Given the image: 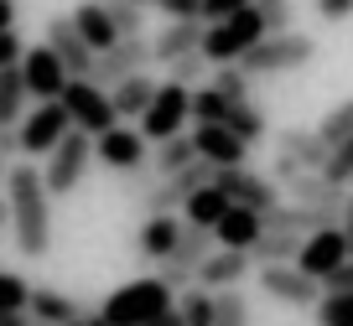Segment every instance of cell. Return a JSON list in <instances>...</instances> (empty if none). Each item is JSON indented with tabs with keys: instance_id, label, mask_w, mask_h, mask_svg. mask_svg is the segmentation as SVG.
Here are the masks:
<instances>
[{
	"instance_id": "obj_1",
	"label": "cell",
	"mask_w": 353,
	"mask_h": 326,
	"mask_svg": "<svg viewBox=\"0 0 353 326\" xmlns=\"http://www.w3.org/2000/svg\"><path fill=\"white\" fill-rule=\"evenodd\" d=\"M6 207H11L16 249H21L26 259H47V254H52V197H47L42 171H37L32 161H11Z\"/></svg>"
},
{
	"instance_id": "obj_45",
	"label": "cell",
	"mask_w": 353,
	"mask_h": 326,
	"mask_svg": "<svg viewBox=\"0 0 353 326\" xmlns=\"http://www.w3.org/2000/svg\"><path fill=\"white\" fill-rule=\"evenodd\" d=\"M254 0H203V26H219V21H229V16H239V11H250Z\"/></svg>"
},
{
	"instance_id": "obj_57",
	"label": "cell",
	"mask_w": 353,
	"mask_h": 326,
	"mask_svg": "<svg viewBox=\"0 0 353 326\" xmlns=\"http://www.w3.org/2000/svg\"><path fill=\"white\" fill-rule=\"evenodd\" d=\"M26 326H42V321H26Z\"/></svg>"
},
{
	"instance_id": "obj_7",
	"label": "cell",
	"mask_w": 353,
	"mask_h": 326,
	"mask_svg": "<svg viewBox=\"0 0 353 326\" xmlns=\"http://www.w3.org/2000/svg\"><path fill=\"white\" fill-rule=\"evenodd\" d=\"M57 104L68 109L73 130L88 135V140H99V135H110L114 124H120V120H114V109H110V94H99L88 78H68V88H63V98H57Z\"/></svg>"
},
{
	"instance_id": "obj_8",
	"label": "cell",
	"mask_w": 353,
	"mask_h": 326,
	"mask_svg": "<svg viewBox=\"0 0 353 326\" xmlns=\"http://www.w3.org/2000/svg\"><path fill=\"white\" fill-rule=\"evenodd\" d=\"M73 130V120H68L63 104H37L21 114V124H16V151L26 155V161H37V155H52L57 145H63V135Z\"/></svg>"
},
{
	"instance_id": "obj_43",
	"label": "cell",
	"mask_w": 353,
	"mask_h": 326,
	"mask_svg": "<svg viewBox=\"0 0 353 326\" xmlns=\"http://www.w3.org/2000/svg\"><path fill=\"white\" fill-rule=\"evenodd\" d=\"M166 73H172V83H182V88H203V73H208V57H203V52H192V57H182V63H172Z\"/></svg>"
},
{
	"instance_id": "obj_47",
	"label": "cell",
	"mask_w": 353,
	"mask_h": 326,
	"mask_svg": "<svg viewBox=\"0 0 353 326\" xmlns=\"http://www.w3.org/2000/svg\"><path fill=\"white\" fill-rule=\"evenodd\" d=\"M21 57H26L21 36H16V32H0V67H21Z\"/></svg>"
},
{
	"instance_id": "obj_49",
	"label": "cell",
	"mask_w": 353,
	"mask_h": 326,
	"mask_svg": "<svg viewBox=\"0 0 353 326\" xmlns=\"http://www.w3.org/2000/svg\"><path fill=\"white\" fill-rule=\"evenodd\" d=\"M317 16H322V21H348L353 0H317Z\"/></svg>"
},
{
	"instance_id": "obj_38",
	"label": "cell",
	"mask_w": 353,
	"mask_h": 326,
	"mask_svg": "<svg viewBox=\"0 0 353 326\" xmlns=\"http://www.w3.org/2000/svg\"><path fill=\"white\" fill-rule=\"evenodd\" d=\"M223 120H229V104L213 88H192V130L198 124H223Z\"/></svg>"
},
{
	"instance_id": "obj_2",
	"label": "cell",
	"mask_w": 353,
	"mask_h": 326,
	"mask_svg": "<svg viewBox=\"0 0 353 326\" xmlns=\"http://www.w3.org/2000/svg\"><path fill=\"white\" fill-rule=\"evenodd\" d=\"M166 311H176V290L161 274H145V280H130L114 295H104V305L94 316H99L104 326H145V321H156V316H166Z\"/></svg>"
},
{
	"instance_id": "obj_16",
	"label": "cell",
	"mask_w": 353,
	"mask_h": 326,
	"mask_svg": "<svg viewBox=\"0 0 353 326\" xmlns=\"http://www.w3.org/2000/svg\"><path fill=\"white\" fill-rule=\"evenodd\" d=\"M192 151H198V161H208L213 171H234V166L250 161V145L234 140L223 124H198V130H192Z\"/></svg>"
},
{
	"instance_id": "obj_27",
	"label": "cell",
	"mask_w": 353,
	"mask_h": 326,
	"mask_svg": "<svg viewBox=\"0 0 353 326\" xmlns=\"http://www.w3.org/2000/svg\"><path fill=\"white\" fill-rule=\"evenodd\" d=\"M151 98H156V83L141 73V78H125L110 94V109H114V120H141L145 109H151Z\"/></svg>"
},
{
	"instance_id": "obj_17",
	"label": "cell",
	"mask_w": 353,
	"mask_h": 326,
	"mask_svg": "<svg viewBox=\"0 0 353 326\" xmlns=\"http://www.w3.org/2000/svg\"><path fill=\"white\" fill-rule=\"evenodd\" d=\"M145 155H151V145L141 140V130H125V124H114L110 135L94 140V161H104L110 171H141Z\"/></svg>"
},
{
	"instance_id": "obj_32",
	"label": "cell",
	"mask_w": 353,
	"mask_h": 326,
	"mask_svg": "<svg viewBox=\"0 0 353 326\" xmlns=\"http://www.w3.org/2000/svg\"><path fill=\"white\" fill-rule=\"evenodd\" d=\"M223 130H229L234 140L254 145V140H265V135H270V124H265V114H260L254 104H229V120H223Z\"/></svg>"
},
{
	"instance_id": "obj_30",
	"label": "cell",
	"mask_w": 353,
	"mask_h": 326,
	"mask_svg": "<svg viewBox=\"0 0 353 326\" xmlns=\"http://www.w3.org/2000/svg\"><path fill=\"white\" fill-rule=\"evenodd\" d=\"M296 254H301L296 233H260L250 259H254V270H265V264H296Z\"/></svg>"
},
{
	"instance_id": "obj_9",
	"label": "cell",
	"mask_w": 353,
	"mask_h": 326,
	"mask_svg": "<svg viewBox=\"0 0 353 326\" xmlns=\"http://www.w3.org/2000/svg\"><path fill=\"white\" fill-rule=\"evenodd\" d=\"M88 161H94V140H88V135H78V130H68L63 145L47 155V171H42L47 197H73V186L88 176Z\"/></svg>"
},
{
	"instance_id": "obj_56",
	"label": "cell",
	"mask_w": 353,
	"mask_h": 326,
	"mask_svg": "<svg viewBox=\"0 0 353 326\" xmlns=\"http://www.w3.org/2000/svg\"><path fill=\"white\" fill-rule=\"evenodd\" d=\"M135 6H151V0H135Z\"/></svg>"
},
{
	"instance_id": "obj_10",
	"label": "cell",
	"mask_w": 353,
	"mask_h": 326,
	"mask_svg": "<svg viewBox=\"0 0 353 326\" xmlns=\"http://www.w3.org/2000/svg\"><path fill=\"white\" fill-rule=\"evenodd\" d=\"M203 186H213V166L208 161H192L188 171L161 176L151 192H141V207H145V217H172V207H182L192 192H203Z\"/></svg>"
},
{
	"instance_id": "obj_24",
	"label": "cell",
	"mask_w": 353,
	"mask_h": 326,
	"mask_svg": "<svg viewBox=\"0 0 353 326\" xmlns=\"http://www.w3.org/2000/svg\"><path fill=\"white\" fill-rule=\"evenodd\" d=\"M286 192H291V202H296V207H332V213H343V202H348V192L332 186L322 171H301Z\"/></svg>"
},
{
	"instance_id": "obj_21",
	"label": "cell",
	"mask_w": 353,
	"mask_h": 326,
	"mask_svg": "<svg viewBox=\"0 0 353 326\" xmlns=\"http://www.w3.org/2000/svg\"><path fill=\"white\" fill-rule=\"evenodd\" d=\"M276 151L291 155L301 171H322V166H327V155H332L327 145H322V135H317V130H301V124H286V130L276 135Z\"/></svg>"
},
{
	"instance_id": "obj_6",
	"label": "cell",
	"mask_w": 353,
	"mask_h": 326,
	"mask_svg": "<svg viewBox=\"0 0 353 326\" xmlns=\"http://www.w3.org/2000/svg\"><path fill=\"white\" fill-rule=\"evenodd\" d=\"M145 67H151V36H120L110 52L94 57V67H88V83L99 88V94H114L125 78H141Z\"/></svg>"
},
{
	"instance_id": "obj_26",
	"label": "cell",
	"mask_w": 353,
	"mask_h": 326,
	"mask_svg": "<svg viewBox=\"0 0 353 326\" xmlns=\"http://www.w3.org/2000/svg\"><path fill=\"white\" fill-rule=\"evenodd\" d=\"M26 316H32V321H42V326H73V321H83V311H78V305L68 301V295L47 290V285H32Z\"/></svg>"
},
{
	"instance_id": "obj_58",
	"label": "cell",
	"mask_w": 353,
	"mask_h": 326,
	"mask_svg": "<svg viewBox=\"0 0 353 326\" xmlns=\"http://www.w3.org/2000/svg\"><path fill=\"white\" fill-rule=\"evenodd\" d=\"M348 192H353V186H348Z\"/></svg>"
},
{
	"instance_id": "obj_55",
	"label": "cell",
	"mask_w": 353,
	"mask_h": 326,
	"mask_svg": "<svg viewBox=\"0 0 353 326\" xmlns=\"http://www.w3.org/2000/svg\"><path fill=\"white\" fill-rule=\"evenodd\" d=\"M73 326H104V321H99V316H83V321H73Z\"/></svg>"
},
{
	"instance_id": "obj_14",
	"label": "cell",
	"mask_w": 353,
	"mask_h": 326,
	"mask_svg": "<svg viewBox=\"0 0 353 326\" xmlns=\"http://www.w3.org/2000/svg\"><path fill=\"white\" fill-rule=\"evenodd\" d=\"M21 83H26V98H37V104H57V98H63L68 73H63V63L52 57V47H47V42L26 47V57H21Z\"/></svg>"
},
{
	"instance_id": "obj_29",
	"label": "cell",
	"mask_w": 353,
	"mask_h": 326,
	"mask_svg": "<svg viewBox=\"0 0 353 326\" xmlns=\"http://www.w3.org/2000/svg\"><path fill=\"white\" fill-rule=\"evenodd\" d=\"M182 207H188V228H208V233H213V228H219V217L229 213L234 202L219 192V186H203V192H192Z\"/></svg>"
},
{
	"instance_id": "obj_28",
	"label": "cell",
	"mask_w": 353,
	"mask_h": 326,
	"mask_svg": "<svg viewBox=\"0 0 353 326\" xmlns=\"http://www.w3.org/2000/svg\"><path fill=\"white\" fill-rule=\"evenodd\" d=\"M26 83H21V67H0V130H16L26 114Z\"/></svg>"
},
{
	"instance_id": "obj_42",
	"label": "cell",
	"mask_w": 353,
	"mask_h": 326,
	"mask_svg": "<svg viewBox=\"0 0 353 326\" xmlns=\"http://www.w3.org/2000/svg\"><path fill=\"white\" fill-rule=\"evenodd\" d=\"M26 301H32V285L21 274L0 270V311H26Z\"/></svg>"
},
{
	"instance_id": "obj_52",
	"label": "cell",
	"mask_w": 353,
	"mask_h": 326,
	"mask_svg": "<svg viewBox=\"0 0 353 326\" xmlns=\"http://www.w3.org/2000/svg\"><path fill=\"white\" fill-rule=\"evenodd\" d=\"M26 321H32L26 311H0V326H26Z\"/></svg>"
},
{
	"instance_id": "obj_22",
	"label": "cell",
	"mask_w": 353,
	"mask_h": 326,
	"mask_svg": "<svg viewBox=\"0 0 353 326\" xmlns=\"http://www.w3.org/2000/svg\"><path fill=\"white\" fill-rule=\"evenodd\" d=\"M260 233H265L260 213H250V207H229V213L219 217V228H213V243H219V249H239V254H250Z\"/></svg>"
},
{
	"instance_id": "obj_11",
	"label": "cell",
	"mask_w": 353,
	"mask_h": 326,
	"mask_svg": "<svg viewBox=\"0 0 353 326\" xmlns=\"http://www.w3.org/2000/svg\"><path fill=\"white\" fill-rule=\"evenodd\" d=\"M213 186H219L223 197H229L234 207H250V213H270V207H281V186L270 182V176L250 171V166H234V171H213Z\"/></svg>"
},
{
	"instance_id": "obj_40",
	"label": "cell",
	"mask_w": 353,
	"mask_h": 326,
	"mask_svg": "<svg viewBox=\"0 0 353 326\" xmlns=\"http://www.w3.org/2000/svg\"><path fill=\"white\" fill-rule=\"evenodd\" d=\"M317 326H353V290L348 295H322L317 301Z\"/></svg>"
},
{
	"instance_id": "obj_53",
	"label": "cell",
	"mask_w": 353,
	"mask_h": 326,
	"mask_svg": "<svg viewBox=\"0 0 353 326\" xmlns=\"http://www.w3.org/2000/svg\"><path fill=\"white\" fill-rule=\"evenodd\" d=\"M11 228V207H6V197H0V233Z\"/></svg>"
},
{
	"instance_id": "obj_12",
	"label": "cell",
	"mask_w": 353,
	"mask_h": 326,
	"mask_svg": "<svg viewBox=\"0 0 353 326\" xmlns=\"http://www.w3.org/2000/svg\"><path fill=\"white\" fill-rule=\"evenodd\" d=\"M254 280H260V290L270 301L296 305V311H317V301H322V285L312 274H301L296 264H265V270H254Z\"/></svg>"
},
{
	"instance_id": "obj_23",
	"label": "cell",
	"mask_w": 353,
	"mask_h": 326,
	"mask_svg": "<svg viewBox=\"0 0 353 326\" xmlns=\"http://www.w3.org/2000/svg\"><path fill=\"white\" fill-rule=\"evenodd\" d=\"M73 26H78V36L88 42V52H94V57H99V52H110V47L120 42V32H114V21L104 16V6H99V0H83V6L73 11Z\"/></svg>"
},
{
	"instance_id": "obj_54",
	"label": "cell",
	"mask_w": 353,
	"mask_h": 326,
	"mask_svg": "<svg viewBox=\"0 0 353 326\" xmlns=\"http://www.w3.org/2000/svg\"><path fill=\"white\" fill-rule=\"evenodd\" d=\"M6 176H11V161H6V155H0V192H6Z\"/></svg>"
},
{
	"instance_id": "obj_33",
	"label": "cell",
	"mask_w": 353,
	"mask_h": 326,
	"mask_svg": "<svg viewBox=\"0 0 353 326\" xmlns=\"http://www.w3.org/2000/svg\"><path fill=\"white\" fill-rule=\"evenodd\" d=\"M317 135H322V145H327V151H338L343 140H353V98H343L338 109H327V114H322Z\"/></svg>"
},
{
	"instance_id": "obj_20",
	"label": "cell",
	"mask_w": 353,
	"mask_h": 326,
	"mask_svg": "<svg viewBox=\"0 0 353 326\" xmlns=\"http://www.w3.org/2000/svg\"><path fill=\"white\" fill-rule=\"evenodd\" d=\"M203 32H208L203 21H166L161 32L151 36V63L172 67V63H182V57L203 52Z\"/></svg>"
},
{
	"instance_id": "obj_15",
	"label": "cell",
	"mask_w": 353,
	"mask_h": 326,
	"mask_svg": "<svg viewBox=\"0 0 353 326\" xmlns=\"http://www.w3.org/2000/svg\"><path fill=\"white\" fill-rule=\"evenodd\" d=\"M47 47H52V57L63 63L68 78H88V67H94V52H88V42L78 36L73 16H52V21H47Z\"/></svg>"
},
{
	"instance_id": "obj_37",
	"label": "cell",
	"mask_w": 353,
	"mask_h": 326,
	"mask_svg": "<svg viewBox=\"0 0 353 326\" xmlns=\"http://www.w3.org/2000/svg\"><path fill=\"white\" fill-rule=\"evenodd\" d=\"M176 316H182V326H213V295L192 285V290L176 301Z\"/></svg>"
},
{
	"instance_id": "obj_3",
	"label": "cell",
	"mask_w": 353,
	"mask_h": 326,
	"mask_svg": "<svg viewBox=\"0 0 353 326\" xmlns=\"http://www.w3.org/2000/svg\"><path fill=\"white\" fill-rule=\"evenodd\" d=\"M312 57H317V36L286 32V36H265V42L254 47V52H244L234 67H239L244 78H270V73H296Z\"/></svg>"
},
{
	"instance_id": "obj_41",
	"label": "cell",
	"mask_w": 353,
	"mask_h": 326,
	"mask_svg": "<svg viewBox=\"0 0 353 326\" xmlns=\"http://www.w3.org/2000/svg\"><path fill=\"white\" fill-rule=\"evenodd\" d=\"M322 176H327L332 186H343V192H348V186H353V140H343L338 151L327 155V166H322Z\"/></svg>"
},
{
	"instance_id": "obj_5",
	"label": "cell",
	"mask_w": 353,
	"mask_h": 326,
	"mask_svg": "<svg viewBox=\"0 0 353 326\" xmlns=\"http://www.w3.org/2000/svg\"><path fill=\"white\" fill-rule=\"evenodd\" d=\"M188 120H192V88H182V83L166 78V83H156L151 109L141 114V140L161 145V140H172V135L188 130Z\"/></svg>"
},
{
	"instance_id": "obj_34",
	"label": "cell",
	"mask_w": 353,
	"mask_h": 326,
	"mask_svg": "<svg viewBox=\"0 0 353 326\" xmlns=\"http://www.w3.org/2000/svg\"><path fill=\"white\" fill-rule=\"evenodd\" d=\"M99 6L120 36H145V6H135V0H99Z\"/></svg>"
},
{
	"instance_id": "obj_4",
	"label": "cell",
	"mask_w": 353,
	"mask_h": 326,
	"mask_svg": "<svg viewBox=\"0 0 353 326\" xmlns=\"http://www.w3.org/2000/svg\"><path fill=\"white\" fill-rule=\"evenodd\" d=\"M265 21H260V11H239V16H229V21H219V26H208L203 32V57H208V67H234L244 52H254V47L265 42Z\"/></svg>"
},
{
	"instance_id": "obj_46",
	"label": "cell",
	"mask_w": 353,
	"mask_h": 326,
	"mask_svg": "<svg viewBox=\"0 0 353 326\" xmlns=\"http://www.w3.org/2000/svg\"><path fill=\"white\" fill-rule=\"evenodd\" d=\"M348 290H353V259H343L338 270L322 280V295H348Z\"/></svg>"
},
{
	"instance_id": "obj_31",
	"label": "cell",
	"mask_w": 353,
	"mask_h": 326,
	"mask_svg": "<svg viewBox=\"0 0 353 326\" xmlns=\"http://www.w3.org/2000/svg\"><path fill=\"white\" fill-rule=\"evenodd\" d=\"M192 161H198V151H192V135H172V140H161V145H156V161H151V171H156V182H161V176L188 171Z\"/></svg>"
},
{
	"instance_id": "obj_19",
	"label": "cell",
	"mask_w": 353,
	"mask_h": 326,
	"mask_svg": "<svg viewBox=\"0 0 353 326\" xmlns=\"http://www.w3.org/2000/svg\"><path fill=\"white\" fill-rule=\"evenodd\" d=\"M254 274V259L250 254H239V249H213L208 254V264L198 270V290H208V295H219V290H239V280H250Z\"/></svg>"
},
{
	"instance_id": "obj_48",
	"label": "cell",
	"mask_w": 353,
	"mask_h": 326,
	"mask_svg": "<svg viewBox=\"0 0 353 326\" xmlns=\"http://www.w3.org/2000/svg\"><path fill=\"white\" fill-rule=\"evenodd\" d=\"M296 176H301V166L291 161V155H281V151H276V161H270V182H276V186H291Z\"/></svg>"
},
{
	"instance_id": "obj_50",
	"label": "cell",
	"mask_w": 353,
	"mask_h": 326,
	"mask_svg": "<svg viewBox=\"0 0 353 326\" xmlns=\"http://www.w3.org/2000/svg\"><path fill=\"white\" fill-rule=\"evenodd\" d=\"M338 233H343V243H348V259H353V192H348V202H343V217H338Z\"/></svg>"
},
{
	"instance_id": "obj_35",
	"label": "cell",
	"mask_w": 353,
	"mask_h": 326,
	"mask_svg": "<svg viewBox=\"0 0 353 326\" xmlns=\"http://www.w3.org/2000/svg\"><path fill=\"white\" fill-rule=\"evenodd\" d=\"M213 326H250V301L239 290H219L213 295Z\"/></svg>"
},
{
	"instance_id": "obj_36",
	"label": "cell",
	"mask_w": 353,
	"mask_h": 326,
	"mask_svg": "<svg viewBox=\"0 0 353 326\" xmlns=\"http://www.w3.org/2000/svg\"><path fill=\"white\" fill-rule=\"evenodd\" d=\"M213 94L223 98V104H250V78L239 73V67H213Z\"/></svg>"
},
{
	"instance_id": "obj_13",
	"label": "cell",
	"mask_w": 353,
	"mask_h": 326,
	"mask_svg": "<svg viewBox=\"0 0 353 326\" xmlns=\"http://www.w3.org/2000/svg\"><path fill=\"white\" fill-rule=\"evenodd\" d=\"M219 249L213 243V233L208 228H188L182 223V233H176V249H172V259L161 264V280L172 285V290H182V285H192L198 280V270L208 264V254Z\"/></svg>"
},
{
	"instance_id": "obj_39",
	"label": "cell",
	"mask_w": 353,
	"mask_h": 326,
	"mask_svg": "<svg viewBox=\"0 0 353 326\" xmlns=\"http://www.w3.org/2000/svg\"><path fill=\"white\" fill-rule=\"evenodd\" d=\"M254 11H260V21H265V32L270 36H286V32H296V11H291V0H254Z\"/></svg>"
},
{
	"instance_id": "obj_44",
	"label": "cell",
	"mask_w": 353,
	"mask_h": 326,
	"mask_svg": "<svg viewBox=\"0 0 353 326\" xmlns=\"http://www.w3.org/2000/svg\"><path fill=\"white\" fill-rule=\"evenodd\" d=\"M166 21H203V0H151Z\"/></svg>"
},
{
	"instance_id": "obj_51",
	"label": "cell",
	"mask_w": 353,
	"mask_h": 326,
	"mask_svg": "<svg viewBox=\"0 0 353 326\" xmlns=\"http://www.w3.org/2000/svg\"><path fill=\"white\" fill-rule=\"evenodd\" d=\"M16 26V0H0V32H11Z\"/></svg>"
},
{
	"instance_id": "obj_18",
	"label": "cell",
	"mask_w": 353,
	"mask_h": 326,
	"mask_svg": "<svg viewBox=\"0 0 353 326\" xmlns=\"http://www.w3.org/2000/svg\"><path fill=\"white\" fill-rule=\"evenodd\" d=\"M343 259H348V243H343V233H338V228H322V233H312V239H301L296 270H301V274H312V280L322 285Z\"/></svg>"
},
{
	"instance_id": "obj_25",
	"label": "cell",
	"mask_w": 353,
	"mask_h": 326,
	"mask_svg": "<svg viewBox=\"0 0 353 326\" xmlns=\"http://www.w3.org/2000/svg\"><path fill=\"white\" fill-rule=\"evenodd\" d=\"M176 233H182V223L176 217H145L141 223V239H135V249H141L145 264H166L176 249Z\"/></svg>"
}]
</instances>
